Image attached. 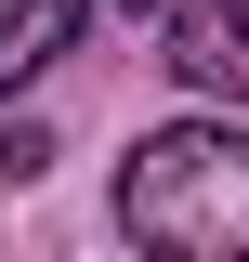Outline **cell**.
<instances>
[{"instance_id":"obj_1","label":"cell","mask_w":249,"mask_h":262,"mask_svg":"<svg viewBox=\"0 0 249 262\" xmlns=\"http://www.w3.org/2000/svg\"><path fill=\"white\" fill-rule=\"evenodd\" d=\"M118 236H144L171 262H249V131L171 118L118 170Z\"/></svg>"},{"instance_id":"obj_2","label":"cell","mask_w":249,"mask_h":262,"mask_svg":"<svg viewBox=\"0 0 249 262\" xmlns=\"http://www.w3.org/2000/svg\"><path fill=\"white\" fill-rule=\"evenodd\" d=\"M184 79L249 105V0H184Z\"/></svg>"},{"instance_id":"obj_3","label":"cell","mask_w":249,"mask_h":262,"mask_svg":"<svg viewBox=\"0 0 249 262\" xmlns=\"http://www.w3.org/2000/svg\"><path fill=\"white\" fill-rule=\"evenodd\" d=\"M66 39H79V0H0V92H13V79H39Z\"/></svg>"},{"instance_id":"obj_4","label":"cell","mask_w":249,"mask_h":262,"mask_svg":"<svg viewBox=\"0 0 249 262\" xmlns=\"http://www.w3.org/2000/svg\"><path fill=\"white\" fill-rule=\"evenodd\" d=\"M105 13H157V0H105Z\"/></svg>"}]
</instances>
